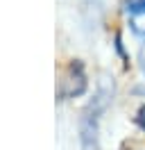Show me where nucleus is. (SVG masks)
<instances>
[{"label":"nucleus","mask_w":145,"mask_h":150,"mask_svg":"<svg viewBox=\"0 0 145 150\" xmlns=\"http://www.w3.org/2000/svg\"><path fill=\"white\" fill-rule=\"evenodd\" d=\"M111 96H113V82H109L107 75H102L98 96L93 98V103H89V107L84 109L80 121L82 148L84 150H98V121H100V114L107 109Z\"/></svg>","instance_id":"1"},{"label":"nucleus","mask_w":145,"mask_h":150,"mask_svg":"<svg viewBox=\"0 0 145 150\" xmlns=\"http://www.w3.org/2000/svg\"><path fill=\"white\" fill-rule=\"evenodd\" d=\"M84 89H86V75L82 71V64H75V62H72V64L66 68L63 77H61L59 96H61V98H75V96L84 93Z\"/></svg>","instance_id":"2"},{"label":"nucleus","mask_w":145,"mask_h":150,"mask_svg":"<svg viewBox=\"0 0 145 150\" xmlns=\"http://www.w3.org/2000/svg\"><path fill=\"white\" fill-rule=\"evenodd\" d=\"M129 25H132V30H134L136 34H145V11H136V14H132Z\"/></svg>","instance_id":"3"},{"label":"nucleus","mask_w":145,"mask_h":150,"mask_svg":"<svg viewBox=\"0 0 145 150\" xmlns=\"http://www.w3.org/2000/svg\"><path fill=\"white\" fill-rule=\"evenodd\" d=\"M138 125L145 130V107H141V109H138Z\"/></svg>","instance_id":"4"},{"label":"nucleus","mask_w":145,"mask_h":150,"mask_svg":"<svg viewBox=\"0 0 145 150\" xmlns=\"http://www.w3.org/2000/svg\"><path fill=\"white\" fill-rule=\"evenodd\" d=\"M138 59H141V66H143V71H145V43L141 48V52H138Z\"/></svg>","instance_id":"5"}]
</instances>
